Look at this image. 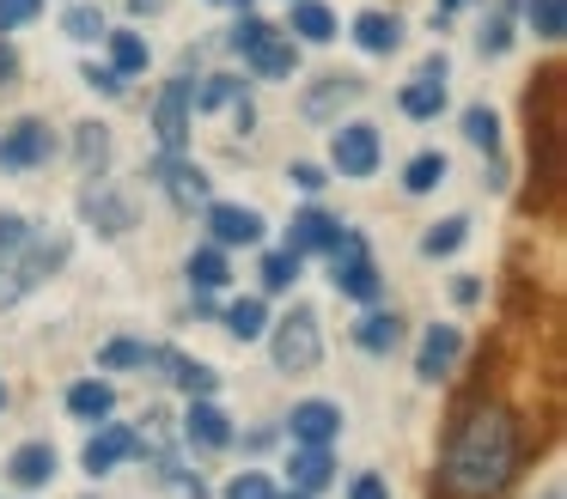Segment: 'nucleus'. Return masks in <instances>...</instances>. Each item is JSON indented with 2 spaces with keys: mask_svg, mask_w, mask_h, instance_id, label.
I'll return each instance as SVG.
<instances>
[{
  "mask_svg": "<svg viewBox=\"0 0 567 499\" xmlns=\"http://www.w3.org/2000/svg\"><path fill=\"white\" fill-rule=\"evenodd\" d=\"M476 43H482V55H506V49H513V24H506V19H488Z\"/></svg>",
  "mask_w": 567,
  "mask_h": 499,
  "instance_id": "obj_42",
  "label": "nucleus"
},
{
  "mask_svg": "<svg viewBox=\"0 0 567 499\" xmlns=\"http://www.w3.org/2000/svg\"><path fill=\"white\" fill-rule=\"evenodd\" d=\"M111 408H116V389L104 384V377H80V384L68 389V414H74V420H111Z\"/></svg>",
  "mask_w": 567,
  "mask_h": 499,
  "instance_id": "obj_23",
  "label": "nucleus"
},
{
  "mask_svg": "<svg viewBox=\"0 0 567 499\" xmlns=\"http://www.w3.org/2000/svg\"><path fill=\"white\" fill-rule=\"evenodd\" d=\"M457 353H464V335H457L452 323H433L427 335H421V353H415V377H421V384H440V377H452Z\"/></svg>",
  "mask_w": 567,
  "mask_h": 499,
  "instance_id": "obj_15",
  "label": "nucleus"
},
{
  "mask_svg": "<svg viewBox=\"0 0 567 499\" xmlns=\"http://www.w3.org/2000/svg\"><path fill=\"white\" fill-rule=\"evenodd\" d=\"M250 73H257V80H293V67H299V43H287V37H262L257 49H250Z\"/></svg>",
  "mask_w": 567,
  "mask_h": 499,
  "instance_id": "obj_21",
  "label": "nucleus"
},
{
  "mask_svg": "<svg viewBox=\"0 0 567 499\" xmlns=\"http://www.w3.org/2000/svg\"><path fill=\"white\" fill-rule=\"evenodd\" d=\"M128 7H135V12H159L165 0H128Z\"/></svg>",
  "mask_w": 567,
  "mask_h": 499,
  "instance_id": "obj_49",
  "label": "nucleus"
},
{
  "mask_svg": "<svg viewBox=\"0 0 567 499\" xmlns=\"http://www.w3.org/2000/svg\"><path fill=\"white\" fill-rule=\"evenodd\" d=\"M62 31L74 37V43H92V37H104V12L92 7V0H80V7L62 12Z\"/></svg>",
  "mask_w": 567,
  "mask_h": 499,
  "instance_id": "obj_37",
  "label": "nucleus"
},
{
  "mask_svg": "<svg viewBox=\"0 0 567 499\" xmlns=\"http://www.w3.org/2000/svg\"><path fill=\"white\" fill-rule=\"evenodd\" d=\"M74 158H80V170H86V177H104V165H111V128H104V122H80Z\"/></svg>",
  "mask_w": 567,
  "mask_h": 499,
  "instance_id": "obj_27",
  "label": "nucleus"
},
{
  "mask_svg": "<svg viewBox=\"0 0 567 499\" xmlns=\"http://www.w3.org/2000/svg\"><path fill=\"white\" fill-rule=\"evenodd\" d=\"M379 128L372 122H342L336 128V141H330V165L342 170V177H372L379 170Z\"/></svg>",
  "mask_w": 567,
  "mask_h": 499,
  "instance_id": "obj_9",
  "label": "nucleus"
},
{
  "mask_svg": "<svg viewBox=\"0 0 567 499\" xmlns=\"http://www.w3.org/2000/svg\"><path fill=\"white\" fill-rule=\"evenodd\" d=\"M226 499H281V493H275L269 475L245 469V475H233V481H226Z\"/></svg>",
  "mask_w": 567,
  "mask_h": 499,
  "instance_id": "obj_39",
  "label": "nucleus"
},
{
  "mask_svg": "<svg viewBox=\"0 0 567 499\" xmlns=\"http://www.w3.org/2000/svg\"><path fill=\"white\" fill-rule=\"evenodd\" d=\"M525 110H530V177L543 183L537 201L555 207V195H561V67H543L537 73ZM537 201H530V207H537Z\"/></svg>",
  "mask_w": 567,
  "mask_h": 499,
  "instance_id": "obj_2",
  "label": "nucleus"
},
{
  "mask_svg": "<svg viewBox=\"0 0 567 499\" xmlns=\"http://www.w3.org/2000/svg\"><path fill=\"white\" fill-rule=\"evenodd\" d=\"M287 433H293V445H330L336 433H342V408L336 402H299L293 414H287Z\"/></svg>",
  "mask_w": 567,
  "mask_h": 499,
  "instance_id": "obj_18",
  "label": "nucleus"
},
{
  "mask_svg": "<svg viewBox=\"0 0 567 499\" xmlns=\"http://www.w3.org/2000/svg\"><path fill=\"white\" fill-rule=\"evenodd\" d=\"M269 31H275L269 19H257V12H245V19L233 24V37H226V43H233L238 55H250V49H257V43H262V37H269Z\"/></svg>",
  "mask_w": 567,
  "mask_h": 499,
  "instance_id": "obj_40",
  "label": "nucleus"
},
{
  "mask_svg": "<svg viewBox=\"0 0 567 499\" xmlns=\"http://www.w3.org/2000/svg\"><path fill=\"white\" fill-rule=\"evenodd\" d=\"M275 372H293V377H306V372H318V360H323V329H318V311L311 304H293V311L275 323Z\"/></svg>",
  "mask_w": 567,
  "mask_h": 499,
  "instance_id": "obj_4",
  "label": "nucleus"
},
{
  "mask_svg": "<svg viewBox=\"0 0 567 499\" xmlns=\"http://www.w3.org/2000/svg\"><path fill=\"white\" fill-rule=\"evenodd\" d=\"M525 462L518 414L506 402H457L445 426V457H440V493L433 499H501Z\"/></svg>",
  "mask_w": 567,
  "mask_h": 499,
  "instance_id": "obj_1",
  "label": "nucleus"
},
{
  "mask_svg": "<svg viewBox=\"0 0 567 499\" xmlns=\"http://www.w3.org/2000/svg\"><path fill=\"white\" fill-rule=\"evenodd\" d=\"M13 73H19V55H13V49H7V43H0V85L13 80Z\"/></svg>",
  "mask_w": 567,
  "mask_h": 499,
  "instance_id": "obj_48",
  "label": "nucleus"
},
{
  "mask_svg": "<svg viewBox=\"0 0 567 499\" xmlns=\"http://www.w3.org/2000/svg\"><path fill=\"white\" fill-rule=\"evenodd\" d=\"M354 341H360L367 353H391L396 341H403V316H396V311H367V316L354 323Z\"/></svg>",
  "mask_w": 567,
  "mask_h": 499,
  "instance_id": "obj_26",
  "label": "nucleus"
},
{
  "mask_svg": "<svg viewBox=\"0 0 567 499\" xmlns=\"http://www.w3.org/2000/svg\"><path fill=\"white\" fill-rule=\"evenodd\" d=\"M354 43L367 49V55H391V49H403V19H396V12H360Z\"/></svg>",
  "mask_w": 567,
  "mask_h": 499,
  "instance_id": "obj_22",
  "label": "nucleus"
},
{
  "mask_svg": "<svg viewBox=\"0 0 567 499\" xmlns=\"http://www.w3.org/2000/svg\"><path fill=\"white\" fill-rule=\"evenodd\" d=\"M330 287L342 292V299H354V304H372L379 299V262H372V250H367V238L360 231H342L336 238V250H330Z\"/></svg>",
  "mask_w": 567,
  "mask_h": 499,
  "instance_id": "obj_5",
  "label": "nucleus"
},
{
  "mask_svg": "<svg viewBox=\"0 0 567 499\" xmlns=\"http://www.w3.org/2000/svg\"><path fill=\"white\" fill-rule=\"evenodd\" d=\"M80 80H86L92 92H104V97H123V73L116 67H80Z\"/></svg>",
  "mask_w": 567,
  "mask_h": 499,
  "instance_id": "obj_43",
  "label": "nucleus"
},
{
  "mask_svg": "<svg viewBox=\"0 0 567 499\" xmlns=\"http://www.w3.org/2000/svg\"><path fill=\"white\" fill-rule=\"evenodd\" d=\"M55 469H62V457H55L50 438H31V445H19L13 457H7V481L25 487V493H38V487L55 481Z\"/></svg>",
  "mask_w": 567,
  "mask_h": 499,
  "instance_id": "obj_14",
  "label": "nucleus"
},
{
  "mask_svg": "<svg viewBox=\"0 0 567 499\" xmlns=\"http://www.w3.org/2000/svg\"><path fill=\"white\" fill-rule=\"evenodd\" d=\"M25 238H31L25 214H7V207H0V250H19Z\"/></svg>",
  "mask_w": 567,
  "mask_h": 499,
  "instance_id": "obj_44",
  "label": "nucleus"
},
{
  "mask_svg": "<svg viewBox=\"0 0 567 499\" xmlns=\"http://www.w3.org/2000/svg\"><path fill=\"white\" fill-rule=\"evenodd\" d=\"M43 12V0H0V31H19Z\"/></svg>",
  "mask_w": 567,
  "mask_h": 499,
  "instance_id": "obj_41",
  "label": "nucleus"
},
{
  "mask_svg": "<svg viewBox=\"0 0 567 499\" xmlns=\"http://www.w3.org/2000/svg\"><path fill=\"white\" fill-rule=\"evenodd\" d=\"M293 280H299V256H293V250L262 256V287H269V292H287Z\"/></svg>",
  "mask_w": 567,
  "mask_h": 499,
  "instance_id": "obj_38",
  "label": "nucleus"
},
{
  "mask_svg": "<svg viewBox=\"0 0 567 499\" xmlns=\"http://www.w3.org/2000/svg\"><path fill=\"white\" fill-rule=\"evenodd\" d=\"M159 365H165V377H172L184 396H214V389H220V372H214V365H202V360H189V353L159 347Z\"/></svg>",
  "mask_w": 567,
  "mask_h": 499,
  "instance_id": "obj_20",
  "label": "nucleus"
},
{
  "mask_svg": "<svg viewBox=\"0 0 567 499\" xmlns=\"http://www.w3.org/2000/svg\"><path fill=\"white\" fill-rule=\"evenodd\" d=\"M336 481V462H330V445H299L293 450V487L299 493H318V487Z\"/></svg>",
  "mask_w": 567,
  "mask_h": 499,
  "instance_id": "obj_25",
  "label": "nucleus"
},
{
  "mask_svg": "<svg viewBox=\"0 0 567 499\" xmlns=\"http://www.w3.org/2000/svg\"><path fill=\"white\" fill-rule=\"evenodd\" d=\"M464 141L482 146V153L494 158V153H501V116H494L488 104H470V110H464Z\"/></svg>",
  "mask_w": 567,
  "mask_h": 499,
  "instance_id": "obj_34",
  "label": "nucleus"
},
{
  "mask_svg": "<svg viewBox=\"0 0 567 499\" xmlns=\"http://www.w3.org/2000/svg\"><path fill=\"white\" fill-rule=\"evenodd\" d=\"M184 438L196 450H226L233 445V420L214 396H189V414H184Z\"/></svg>",
  "mask_w": 567,
  "mask_h": 499,
  "instance_id": "obj_16",
  "label": "nucleus"
},
{
  "mask_svg": "<svg viewBox=\"0 0 567 499\" xmlns=\"http://www.w3.org/2000/svg\"><path fill=\"white\" fill-rule=\"evenodd\" d=\"M452 299L457 304H476L482 299V280H452Z\"/></svg>",
  "mask_w": 567,
  "mask_h": 499,
  "instance_id": "obj_47",
  "label": "nucleus"
},
{
  "mask_svg": "<svg viewBox=\"0 0 567 499\" xmlns=\"http://www.w3.org/2000/svg\"><path fill=\"white\" fill-rule=\"evenodd\" d=\"M293 31H299V43H330L336 12L323 7V0H293Z\"/></svg>",
  "mask_w": 567,
  "mask_h": 499,
  "instance_id": "obj_29",
  "label": "nucleus"
},
{
  "mask_svg": "<svg viewBox=\"0 0 567 499\" xmlns=\"http://www.w3.org/2000/svg\"><path fill=\"white\" fill-rule=\"evenodd\" d=\"M80 214H86V226H92V231H104V238H123V231L135 226V207H128L104 177H92L86 189H80Z\"/></svg>",
  "mask_w": 567,
  "mask_h": 499,
  "instance_id": "obj_11",
  "label": "nucleus"
},
{
  "mask_svg": "<svg viewBox=\"0 0 567 499\" xmlns=\"http://www.w3.org/2000/svg\"><path fill=\"white\" fill-rule=\"evenodd\" d=\"M287 499H311V493H299V487H293V493H287Z\"/></svg>",
  "mask_w": 567,
  "mask_h": 499,
  "instance_id": "obj_53",
  "label": "nucleus"
},
{
  "mask_svg": "<svg viewBox=\"0 0 567 499\" xmlns=\"http://www.w3.org/2000/svg\"><path fill=\"white\" fill-rule=\"evenodd\" d=\"M348 499H391V487H384L379 475H360V481L348 487Z\"/></svg>",
  "mask_w": 567,
  "mask_h": 499,
  "instance_id": "obj_46",
  "label": "nucleus"
},
{
  "mask_svg": "<svg viewBox=\"0 0 567 499\" xmlns=\"http://www.w3.org/2000/svg\"><path fill=\"white\" fill-rule=\"evenodd\" d=\"M0 408H7V384H0Z\"/></svg>",
  "mask_w": 567,
  "mask_h": 499,
  "instance_id": "obj_54",
  "label": "nucleus"
},
{
  "mask_svg": "<svg viewBox=\"0 0 567 499\" xmlns=\"http://www.w3.org/2000/svg\"><path fill=\"white\" fill-rule=\"evenodd\" d=\"M184 274H189V287H196V292H214V287H226V280H233V268H226V250H220V243H208V250L189 256Z\"/></svg>",
  "mask_w": 567,
  "mask_h": 499,
  "instance_id": "obj_31",
  "label": "nucleus"
},
{
  "mask_svg": "<svg viewBox=\"0 0 567 499\" xmlns=\"http://www.w3.org/2000/svg\"><path fill=\"white\" fill-rule=\"evenodd\" d=\"M336 238H342V219H330L323 207H299V214H293V231H287V250H293V256L336 250Z\"/></svg>",
  "mask_w": 567,
  "mask_h": 499,
  "instance_id": "obj_19",
  "label": "nucleus"
},
{
  "mask_svg": "<svg viewBox=\"0 0 567 499\" xmlns=\"http://www.w3.org/2000/svg\"><path fill=\"white\" fill-rule=\"evenodd\" d=\"M457 7H464V0H440V12H433V19H445V12H457Z\"/></svg>",
  "mask_w": 567,
  "mask_h": 499,
  "instance_id": "obj_50",
  "label": "nucleus"
},
{
  "mask_svg": "<svg viewBox=\"0 0 567 499\" xmlns=\"http://www.w3.org/2000/svg\"><path fill=\"white\" fill-rule=\"evenodd\" d=\"M153 183H159L165 201L184 207V214L208 207V170H202L196 158H184V153H159V165H153Z\"/></svg>",
  "mask_w": 567,
  "mask_h": 499,
  "instance_id": "obj_7",
  "label": "nucleus"
},
{
  "mask_svg": "<svg viewBox=\"0 0 567 499\" xmlns=\"http://www.w3.org/2000/svg\"><path fill=\"white\" fill-rule=\"evenodd\" d=\"M153 134H159V153L189 146V80H165L159 104H153Z\"/></svg>",
  "mask_w": 567,
  "mask_h": 499,
  "instance_id": "obj_10",
  "label": "nucleus"
},
{
  "mask_svg": "<svg viewBox=\"0 0 567 499\" xmlns=\"http://www.w3.org/2000/svg\"><path fill=\"white\" fill-rule=\"evenodd\" d=\"M62 262H68V231H31L13 250V268L0 274V304H19L25 292H38L43 280H55Z\"/></svg>",
  "mask_w": 567,
  "mask_h": 499,
  "instance_id": "obj_3",
  "label": "nucleus"
},
{
  "mask_svg": "<svg viewBox=\"0 0 567 499\" xmlns=\"http://www.w3.org/2000/svg\"><path fill=\"white\" fill-rule=\"evenodd\" d=\"M464 238H470V219L452 214V219H440V226L421 231V256H433V262H440V256H457V250H464Z\"/></svg>",
  "mask_w": 567,
  "mask_h": 499,
  "instance_id": "obj_30",
  "label": "nucleus"
},
{
  "mask_svg": "<svg viewBox=\"0 0 567 499\" xmlns=\"http://www.w3.org/2000/svg\"><path fill=\"white\" fill-rule=\"evenodd\" d=\"M360 92H367V80H354V73H323V80L299 97V110H306V122H330L336 110L354 104Z\"/></svg>",
  "mask_w": 567,
  "mask_h": 499,
  "instance_id": "obj_17",
  "label": "nucleus"
},
{
  "mask_svg": "<svg viewBox=\"0 0 567 499\" xmlns=\"http://www.w3.org/2000/svg\"><path fill=\"white\" fill-rule=\"evenodd\" d=\"M262 329H269V304L262 299H233L226 304V335L233 341H262Z\"/></svg>",
  "mask_w": 567,
  "mask_h": 499,
  "instance_id": "obj_28",
  "label": "nucleus"
},
{
  "mask_svg": "<svg viewBox=\"0 0 567 499\" xmlns=\"http://www.w3.org/2000/svg\"><path fill=\"white\" fill-rule=\"evenodd\" d=\"M445 170H452V165H445V153H415L403 165V189L409 195H427V189H440V183H445Z\"/></svg>",
  "mask_w": 567,
  "mask_h": 499,
  "instance_id": "obj_32",
  "label": "nucleus"
},
{
  "mask_svg": "<svg viewBox=\"0 0 567 499\" xmlns=\"http://www.w3.org/2000/svg\"><path fill=\"white\" fill-rule=\"evenodd\" d=\"M525 19L543 43H561L567 37V0H525Z\"/></svg>",
  "mask_w": 567,
  "mask_h": 499,
  "instance_id": "obj_33",
  "label": "nucleus"
},
{
  "mask_svg": "<svg viewBox=\"0 0 567 499\" xmlns=\"http://www.w3.org/2000/svg\"><path fill=\"white\" fill-rule=\"evenodd\" d=\"M445 73H452V61H445V55H427L415 80L396 92V110H403L409 122H433V116L445 110Z\"/></svg>",
  "mask_w": 567,
  "mask_h": 499,
  "instance_id": "obj_8",
  "label": "nucleus"
},
{
  "mask_svg": "<svg viewBox=\"0 0 567 499\" xmlns=\"http://www.w3.org/2000/svg\"><path fill=\"white\" fill-rule=\"evenodd\" d=\"M543 499H567V493H561V481H549V487H543Z\"/></svg>",
  "mask_w": 567,
  "mask_h": 499,
  "instance_id": "obj_51",
  "label": "nucleus"
},
{
  "mask_svg": "<svg viewBox=\"0 0 567 499\" xmlns=\"http://www.w3.org/2000/svg\"><path fill=\"white\" fill-rule=\"evenodd\" d=\"M147 365H159V347H147V341H104L99 347V372H147Z\"/></svg>",
  "mask_w": 567,
  "mask_h": 499,
  "instance_id": "obj_24",
  "label": "nucleus"
},
{
  "mask_svg": "<svg viewBox=\"0 0 567 499\" xmlns=\"http://www.w3.org/2000/svg\"><path fill=\"white\" fill-rule=\"evenodd\" d=\"M238 97H245V80H238V73H214L196 92V110H226V104H238Z\"/></svg>",
  "mask_w": 567,
  "mask_h": 499,
  "instance_id": "obj_36",
  "label": "nucleus"
},
{
  "mask_svg": "<svg viewBox=\"0 0 567 499\" xmlns=\"http://www.w3.org/2000/svg\"><path fill=\"white\" fill-rule=\"evenodd\" d=\"M128 457H141V433H135V426H99V433L86 438V450H80L86 475H111V469H123Z\"/></svg>",
  "mask_w": 567,
  "mask_h": 499,
  "instance_id": "obj_12",
  "label": "nucleus"
},
{
  "mask_svg": "<svg viewBox=\"0 0 567 499\" xmlns=\"http://www.w3.org/2000/svg\"><path fill=\"white\" fill-rule=\"evenodd\" d=\"M202 214H208L214 243H262V231H269V219L257 207H238V201H208Z\"/></svg>",
  "mask_w": 567,
  "mask_h": 499,
  "instance_id": "obj_13",
  "label": "nucleus"
},
{
  "mask_svg": "<svg viewBox=\"0 0 567 499\" xmlns=\"http://www.w3.org/2000/svg\"><path fill=\"white\" fill-rule=\"evenodd\" d=\"M50 153H55L50 122L19 116L13 128H0V170H38V165H50Z\"/></svg>",
  "mask_w": 567,
  "mask_h": 499,
  "instance_id": "obj_6",
  "label": "nucleus"
},
{
  "mask_svg": "<svg viewBox=\"0 0 567 499\" xmlns=\"http://www.w3.org/2000/svg\"><path fill=\"white\" fill-rule=\"evenodd\" d=\"M104 37H111V67L123 73V80L147 67V37L141 31H104Z\"/></svg>",
  "mask_w": 567,
  "mask_h": 499,
  "instance_id": "obj_35",
  "label": "nucleus"
},
{
  "mask_svg": "<svg viewBox=\"0 0 567 499\" xmlns=\"http://www.w3.org/2000/svg\"><path fill=\"white\" fill-rule=\"evenodd\" d=\"M287 177H293V183H299V189H306V195H318L323 183H330V177H323V165H311V158H299V165L287 170Z\"/></svg>",
  "mask_w": 567,
  "mask_h": 499,
  "instance_id": "obj_45",
  "label": "nucleus"
},
{
  "mask_svg": "<svg viewBox=\"0 0 567 499\" xmlns=\"http://www.w3.org/2000/svg\"><path fill=\"white\" fill-rule=\"evenodd\" d=\"M214 7H238V12H250V0H214Z\"/></svg>",
  "mask_w": 567,
  "mask_h": 499,
  "instance_id": "obj_52",
  "label": "nucleus"
}]
</instances>
